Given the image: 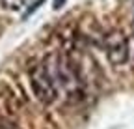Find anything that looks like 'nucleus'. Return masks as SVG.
<instances>
[{"label": "nucleus", "instance_id": "20e7f679", "mask_svg": "<svg viewBox=\"0 0 134 129\" xmlns=\"http://www.w3.org/2000/svg\"><path fill=\"white\" fill-rule=\"evenodd\" d=\"M26 99L9 82H0V120H13L24 107Z\"/></svg>", "mask_w": 134, "mask_h": 129}, {"label": "nucleus", "instance_id": "f03ea898", "mask_svg": "<svg viewBox=\"0 0 134 129\" xmlns=\"http://www.w3.org/2000/svg\"><path fill=\"white\" fill-rule=\"evenodd\" d=\"M28 82H30L34 97L41 105L48 107V105H54L58 101V92H56V86H54V80H52V75H50L45 62H37L34 66H30Z\"/></svg>", "mask_w": 134, "mask_h": 129}, {"label": "nucleus", "instance_id": "0eeeda50", "mask_svg": "<svg viewBox=\"0 0 134 129\" xmlns=\"http://www.w3.org/2000/svg\"><path fill=\"white\" fill-rule=\"evenodd\" d=\"M41 4H45V0H36V2H34V4H32V6L26 9V13H24V19H26V17H30V15H32L34 11H37Z\"/></svg>", "mask_w": 134, "mask_h": 129}, {"label": "nucleus", "instance_id": "39448f33", "mask_svg": "<svg viewBox=\"0 0 134 129\" xmlns=\"http://www.w3.org/2000/svg\"><path fill=\"white\" fill-rule=\"evenodd\" d=\"M24 2L26 0H0V6L6 11H19L24 8Z\"/></svg>", "mask_w": 134, "mask_h": 129}, {"label": "nucleus", "instance_id": "f257e3e1", "mask_svg": "<svg viewBox=\"0 0 134 129\" xmlns=\"http://www.w3.org/2000/svg\"><path fill=\"white\" fill-rule=\"evenodd\" d=\"M47 68L52 75L54 86L58 92V99H62L65 105H78L86 99V82L82 80L75 62L69 54L54 53L47 60Z\"/></svg>", "mask_w": 134, "mask_h": 129}, {"label": "nucleus", "instance_id": "7ed1b4c3", "mask_svg": "<svg viewBox=\"0 0 134 129\" xmlns=\"http://www.w3.org/2000/svg\"><path fill=\"white\" fill-rule=\"evenodd\" d=\"M103 49L108 58V64L114 69H121L129 64V36H125L123 30L114 28L106 32Z\"/></svg>", "mask_w": 134, "mask_h": 129}, {"label": "nucleus", "instance_id": "1a4fd4ad", "mask_svg": "<svg viewBox=\"0 0 134 129\" xmlns=\"http://www.w3.org/2000/svg\"><path fill=\"white\" fill-rule=\"evenodd\" d=\"M63 4H65V0H54V4H52V8H54V9H60V8H62Z\"/></svg>", "mask_w": 134, "mask_h": 129}, {"label": "nucleus", "instance_id": "6e6552de", "mask_svg": "<svg viewBox=\"0 0 134 129\" xmlns=\"http://www.w3.org/2000/svg\"><path fill=\"white\" fill-rule=\"evenodd\" d=\"M0 129H21V127L11 120H0Z\"/></svg>", "mask_w": 134, "mask_h": 129}, {"label": "nucleus", "instance_id": "423d86ee", "mask_svg": "<svg viewBox=\"0 0 134 129\" xmlns=\"http://www.w3.org/2000/svg\"><path fill=\"white\" fill-rule=\"evenodd\" d=\"M129 64L134 71V38H129Z\"/></svg>", "mask_w": 134, "mask_h": 129}]
</instances>
